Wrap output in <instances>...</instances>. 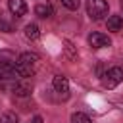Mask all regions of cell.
<instances>
[{
    "label": "cell",
    "instance_id": "6da1fadb",
    "mask_svg": "<svg viewBox=\"0 0 123 123\" xmlns=\"http://www.w3.org/2000/svg\"><path fill=\"white\" fill-rule=\"evenodd\" d=\"M38 62H40V58H38L35 52H23V54L17 58V62H15V67H17L19 77L31 79V77L35 75L37 67H38Z\"/></svg>",
    "mask_w": 123,
    "mask_h": 123
},
{
    "label": "cell",
    "instance_id": "7a4b0ae2",
    "mask_svg": "<svg viewBox=\"0 0 123 123\" xmlns=\"http://www.w3.org/2000/svg\"><path fill=\"white\" fill-rule=\"evenodd\" d=\"M19 73L13 62L10 60H0V86L2 88H13V85L19 81Z\"/></svg>",
    "mask_w": 123,
    "mask_h": 123
},
{
    "label": "cell",
    "instance_id": "3957f363",
    "mask_svg": "<svg viewBox=\"0 0 123 123\" xmlns=\"http://www.w3.org/2000/svg\"><path fill=\"white\" fill-rule=\"evenodd\" d=\"M110 12L108 0H86V13L92 21H102Z\"/></svg>",
    "mask_w": 123,
    "mask_h": 123
},
{
    "label": "cell",
    "instance_id": "277c9868",
    "mask_svg": "<svg viewBox=\"0 0 123 123\" xmlns=\"http://www.w3.org/2000/svg\"><path fill=\"white\" fill-rule=\"evenodd\" d=\"M121 81H123V67H119V65L110 67V69L102 75V85H104V88H115Z\"/></svg>",
    "mask_w": 123,
    "mask_h": 123
},
{
    "label": "cell",
    "instance_id": "5b68a950",
    "mask_svg": "<svg viewBox=\"0 0 123 123\" xmlns=\"http://www.w3.org/2000/svg\"><path fill=\"white\" fill-rule=\"evenodd\" d=\"M12 92H13L15 96H19V98L29 96V94L33 92V81H31V79H27V77H21V79H19V81L13 85Z\"/></svg>",
    "mask_w": 123,
    "mask_h": 123
},
{
    "label": "cell",
    "instance_id": "8992f818",
    "mask_svg": "<svg viewBox=\"0 0 123 123\" xmlns=\"http://www.w3.org/2000/svg\"><path fill=\"white\" fill-rule=\"evenodd\" d=\"M88 44L96 50L98 48H108V46H111V38L104 33H90L88 35Z\"/></svg>",
    "mask_w": 123,
    "mask_h": 123
},
{
    "label": "cell",
    "instance_id": "52a82bcc",
    "mask_svg": "<svg viewBox=\"0 0 123 123\" xmlns=\"http://www.w3.org/2000/svg\"><path fill=\"white\" fill-rule=\"evenodd\" d=\"M52 86H54V90H56L63 100L69 96V81H67V77H63V75H56L54 81H52Z\"/></svg>",
    "mask_w": 123,
    "mask_h": 123
},
{
    "label": "cell",
    "instance_id": "ba28073f",
    "mask_svg": "<svg viewBox=\"0 0 123 123\" xmlns=\"http://www.w3.org/2000/svg\"><path fill=\"white\" fill-rule=\"evenodd\" d=\"M8 10L13 17H23L27 13V2L25 0H8Z\"/></svg>",
    "mask_w": 123,
    "mask_h": 123
},
{
    "label": "cell",
    "instance_id": "9c48e42d",
    "mask_svg": "<svg viewBox=\"0 0 123 123\" xmlns=\"http://www.w3.org/2000/svg\"><path fill=\"white\" fill-rule=\"evenodd\" d=\"M35 13H37L38 17H42V19H48V17L54 15V8H52V4L42 2V4H37V6H35Z\"/></svg>",
    "mask_w": 123,
    "mask_h": 123
},
{
    "label": "cell",
    "instance_id": "30bf717a",
    "mask_svg": "<svg viewBox=\"0 0 123 123\" xmlns=\"http://www.w3.org/2000/svg\"><path fill=\"white\" fill-rule=\"evenodd\" d=\"M106 27L108 31H113V33L123 31V15H110L106 21Z\"/></svg>",
    "mask_w": 123,
    "mask_h": 123
},
{
    "label": "cell",
    "instance_id": "8fae6325",
    "mask_svg": "<svg viewBox=\"0 0 123 123\" xmlns=\"http://www.w3.org/2000/svg\"><path fill=\"white\" fill-rule=\"evenodd\" d=\"M25 37H27L29 40H37V38L40 37V29H38V25H37V23H29V25H25Z\"/></svg>",
    "mask_w": 123,
    "mask_h": 123
},
{
    "label": "cell",
    "instance_id": "7c38bea8",
    "mask_svg": "<svg viewBox=\"0 0 123 123\" xmlns=\"http://www.w3.org/2000/svg\"><path fill=\"white\" fill-rule=\"evenodd\" d=\"M71 123H92V119H90L86 113L77 111V113H73V115H71Z\"/></svg>",
    "mask_w": 123,
    "mask_h": 123
},
{
    "label": "cell",
    "instance_id": "4fadbf2b",
    "mask_svg": "<svg viewBox=\"0 0 123 123\" xmlns=\"http://www.w3.org/2000/svg\"><path fill=\"white\" fill-rule=\"evenodd\" d=\"M0 31H4V33H12V31H13V27H12V23L6 19V13H4V12H0Z\"/></svg>",
    "mask_w": 123,
    "mask_h": 123
},
{
    "label": "cell",
    "instance_id": "5bb4252c",
    "mask_svg": "<svg viewBox=\"0 0 123 123\" xmlns=\"http://www.w3.org/2000/svg\"><path fill=\"white\" fill-rule=\"evenodd\" d=\"M0 123H19V119L13 111H6V113L0 115Z\"/></svg>",
    "mask_w": 123,
    "mask_h": 123
},
{
    "label": "cell",
    "instance_id": "9a60e30c",
    "mask_svg": "<svg viewBox=\"0 0 123 123\" xmlns=\"http://www.w3.org/2000/svg\"><path fill=\"white\" fill-rule=\"evenodd\" d=\"M62 4L67 8V10H77L81 6V0H62Z\"/></svg>",
    "mask_w": 123,
    "mask_h": 123
},
{
    "label": "cell",
    "instance_id": "2e32d148",
    "mask_svg": "<svg viewBox=\"0 0 123 123\" xmlns=\"http://www.w3.org/2000/svg\"><path fill=\"white\" fill-rule=\"evenodd\" d=\"M65 52H67V58H69V60H75V58H77V54L73 52V44H71V42H65Z\"/></svg>",
    "mask_w": 123,
    "mask_h": 123
},
{
    "label": "cell",
    "instance_id": "e0dca14e",
    "mask_svg": "<svg viewBox=\"0 0 123 123\" xmlns=\"http://www.w3.org/2000/svg\"><path fill=\"white\" fill-rule=\"evenodd\" d=\"M27 123H42V117H40V115H35V117H33V119H29Z\"/></svg>",
    "mask_w": 123,
    "mask_h": 123
},
{
    "label": "cell",
    "instance_id": "ac0fdd59",
    "mask_svg": "<svg viewBox=\"0 0 123 123\" xmlns=\"http://www.w3.org/2000/svg\"><path fill=\"white\" fill-rule=\"evenodd\" d=\"M121 8H123V0H121Z\"/></svg>",
    "mask_w": 123,
    "mask_h": 123
}]
</instances>
